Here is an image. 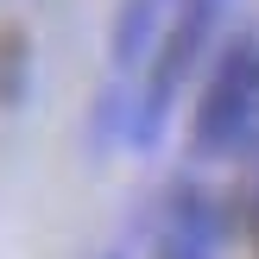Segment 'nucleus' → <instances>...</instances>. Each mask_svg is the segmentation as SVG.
<instances>
[{"mask_svg": "<svg viewBox=\"0 0 259 259\" xmlns=\"http://www.w3.org/2000/svg\"><path fill=\"white\" fill-rule=\"evenodd\" d=\"M222 234H228V215L215 202V190H202L196 177L171 184L158 215V253L152 259H222Z\"/></svg>", "mask_w": 259, "mask_h": 259, "instance_id": "obj_3", "label": "nucleus"}, {"mask_svg": "<svg viewBox=\"0 0 259 259\" xmlns=\"http://www.w3.org/2000/svg\"><path fill=\"white\" fill-rule=\"evenodd\" d=\"M259 133V38H228L202 82L196 120H190V152L196 158H228Z\"/></svg>", "mask_w": 259, "mask_h": 259, "instance_id": "obj_2", "label": "nucleus"}, {"mask_svg": "<svg viewBox=\"0 0 259 259\" xmlns=\"http://www.w3.org/2000/svg\"><path fill=\"white\" fill-rule=\"evenodd\" d=\"M247 209H253V228H259V177H253V196H247Z\"/></svg>", "mask_w": 259, "mask_h": 259, "instance_id": "obj_6", "label": "nucleus"}, {"mask_svg": "<svg viewBox=\"0 0 259 259\" xmlns=\"http://www.w3.org/2000/svg\"><path fill=\"white\" fill-rule=\"evenodd\" d=\"M164 38V0H120L108 25V63L114 70H146Z\"/></svg>", "mask_w": 259, "mask_h": 259, "instance_id": "obj_4", "label": "nucleus"}, {"mask_svg": "<svg viewBox=\"0 0 259 259\" xmlns=\"http://www.w3.org/2000/svg\"><path fill=\"white\" fill-rule=\"evenodd\" d=\"M222 7H228V0H177V19L164 25L158 57L146 63V89H139L133 120H126V139H133V146H158V139H164L171 108H177V89L196 76L202 51H209V38H215Z\"/></svg>", "mask_w": 259, "mask_h": 259, "instance_id": "obj_1", "label": "nucleus"}, {"mask_svg": "<svg viewBox=\"0 0 259 259\" xmlns=\"http://www.w3.org/2000/svg\"><path fill=\"white\" fill-rule=\"evenodd\" d=\"M101 259H126V247H120V240H114V247H108V253H101Z\"/></svg>", "mask_w": 259, "mask_h": 259, "instance_id": "obj_7", "label": "nucleus"}, {"mask_svg": "<svg viewBox=\"0 0 259 259\" xmlns=\"http://www.w3.org/2000/svg\"><path fill=\"white\" fill-rule=\"evenodd\" d=\"M32 82V38L19 25H0V108H19Z\"/></svg>", "mask_w": 259, "mask_h": 259, "instance_id": "obj_5", "label": "nucleus"}]
</instances>
